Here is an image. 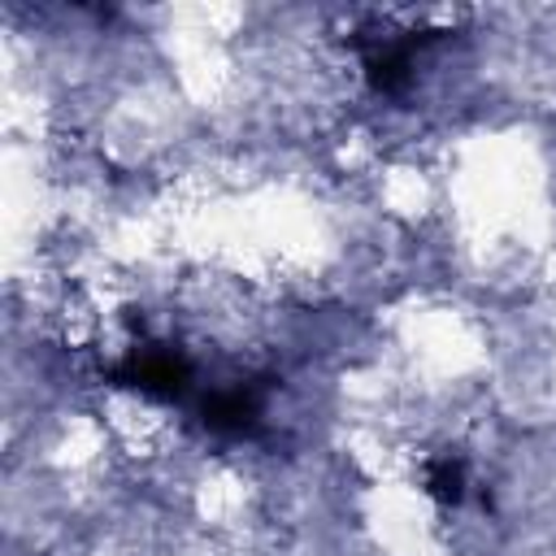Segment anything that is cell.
<instances>
[{
  "mask_svg": "<svg viewBox=\"0 0 556 556\" xmlns=\"http://www.w3.org/2000/svg\"><path fill=\"white\" fill-rule=\"evenodd\" d=\"M430 491L439 495V500H447V504H456L460 495H465V473H460V465H452V460H439V465H430Z\"/></svg>",
  "mask_w": 556,
  "mask_h": 556,
  "instance_id": "1",
  "label": "cell"
}]
</instances>
